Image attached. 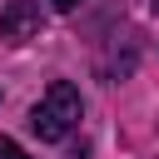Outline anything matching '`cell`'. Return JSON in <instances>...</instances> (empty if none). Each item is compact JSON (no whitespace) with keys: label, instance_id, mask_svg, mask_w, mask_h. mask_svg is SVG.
Listing matches in <instances>:
<instances>
[{"label":"cell","instance_id":"obj_1","mask_svg":"<svg viewBox=\"0 0 159 159\" xmlns=\"http://www.w3.org/2000/svg\"><path fill=\"white\" fill-rule=\"evenodd\" d=\"M80 89L70 84V80H55L50 89H45V99L30 109V129L45 139V144H60V139H70V129L80 124Z\"/></svg>","mask_w":159,"mask_h":159},{"label":"cell","instance_id":"obj_2","mask_svg":"<svg viewBox=\"0 0 159 159\" xmlns=\"http://www.w3.org/2000/svg\"><path fill=\"white\" fill-rule=\"evenodd\" d=\"M0 35L5 40H35L40 35V0H5L0 5Z\"/></svg>","mask_w":159,"mask_h":159},{"label":"cell","instance_id":"obj_3","mask_svg":"<svg viewBox=\"0 0 159 159\" xmlns=\"http://www.w3.org/2000/svg\"><path fill=\"white\" fill-rule=\"evenodd\" d=\"M0 159H30V154H25L15 139H5V134H0Z\"/></svg>","mask_w":159,"mask_h":159},{"label":"cell","instance_id":"obj_4","mask_svg":"<svg viewBox=\"0 0 159 159\" xmlns=\"http://www.w3.org/2000/svg\"><path fill=\"white\" fill-rule=\"evenodd\" d=\"M50 5H55V10H75L80 0H50Z\"/></svg>","mask_w":159,"mask_h":159},{"label":"cell","instance_id":"obj_5","mask_svg":"<svg viewBox=\"0 0 159 159\" xmlns=\"http://www.w3.org/2000/svg\"><path fill=\"white\" fill-rule=\"evenodd\" d=\"M154 15H159V0H154Z\"/></svg>","mask_w":159,"mask_h":159}]
</instances>
